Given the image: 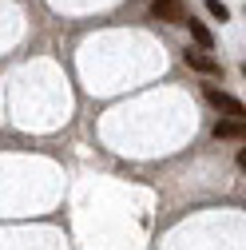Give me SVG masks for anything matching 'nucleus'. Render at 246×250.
I'll use <instances>...</instances> for the list:
<instances>
[{
	"label": "nucleus",
	"instance_id": "1",
	"mask_svg": "<svg viewBox=\"0 0 246 250\" xmlns=\"http://www.w3.org/2000/svg\"><path fill=\"white\" fill-rule=\"evenodd\" d=\"M203 96H206V104L219 111L223 119H246V104H242L238 96H230V91H223V87H214V83H210Z\"/></svg>",
	"mask_w": 246,
	"mask_h": 250
},
{
	"label": "nucleus",
	"instance_id": "2",
	"mask_svg": "<svg viewBox=\"0 0 246 250\" xmlns=\"http://www.w3.org/2000/svg\"><path fill=\"white\" fill-rule=\"evenodd\" d=\"M151 16L163 20V24H187L191 8L183 4V0H151Z\"/></svg>",
	"mask_w": 246,
	"mask_h": 250
},
{
	"label": "nucleus",
	"instance_id": "3",
	"mask_svg": "<svg viewBox=\"0 0 246 250\" xmlns=\"http://www.w3.org/2000/svg\"><path fill=\"white\" fill-rule=\"evenodd\" d=\"M183 60H187V68H195V72H203V76H219V72H223V64H219L210 52H203V48H187Z\"/></svg>",
	"mask_w": 246,
	"mask_h": 250
},
{
	"label": "nucleus",
	"instance_id": "4",
	"mask_svg": "<svg viewBox=\"0 0 246 250\" xmlns=\"http://www.w3.org/2000/svg\"><path fill=\"white\" fill-rule=\"evenodd\" d=\"M214 139L246 143V119H219V123H214Z\"/></svg>",
	"mask_w": 246,
	"mask_h": 250
},
{
	"label": "nucleus",
	"instance_id": "5",
	"mask_svg": "<svg viewBox=\"0 0 246 250\" xmlns=\"http://www.w3.org/2000/svg\"><path fill=\"white\" fill-rule=\"evenodd\" d=\"M187 24H191V36H195V44H199L203 52H210V48H214V36H210V28H206L203 20H195V16H191Z\"/></svg>",
	"mask_w": 246,
	"mask_h": 250
},
{
	"label": "nucleus",
	"instance_id": "6",
	"mask_svg": "<svg viewBox=\"0 0 246 250\" xmlns=\"http://www.w3.org/2000/svg\"><path fill=\"white\" fill-rule=\"evenodd\" d=\"M206 12L214 16V20H226L230 12H226V4H223V0H206Z\"/></svg>",
	"mask_w": 246,
	"mask_h": 250
},
{
	"label": "nucleus",
	"instance_id": "7",
	"mask_svg": "<svg viewBox=\"0 0 246 250\" xmlns=\"http://www.w3.org/2000/svg\"><path fill=\"white\" fill-rule=\"evenodd\" d=\"M238 167H242V171H246V147H242V151H238Z\"/></svg>",
	"mask_w": 246,
	"mask_h": 250
}]
</instances>
